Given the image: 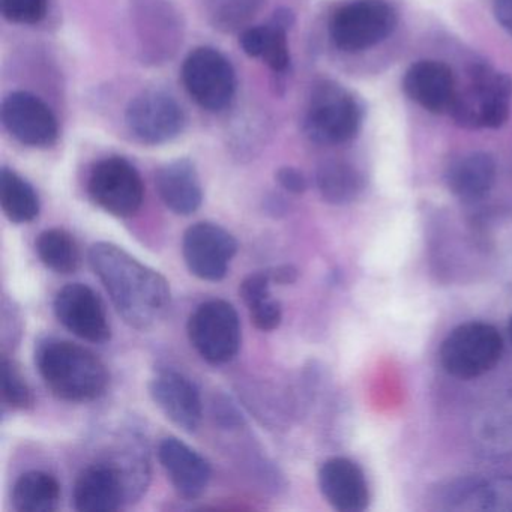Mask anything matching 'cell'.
Listing matches in <instances>:
<instances>
[{"label": "cell", "instance_id": "9c48e42d", "mask_svg": "<svg viewBox=\"0 0 512 512\" xmlns=\"http://www.w3.org/2000/svg\"><path fill=\"white\" fill-rule=\"evenodd\" d=\"M88 191L95 205L122 218L137 214L145 200V184L139 170L122 157L98 161L92 167Z\"/></svg>", "mask_w": 512, "mask_h": 512}, {"label": "cell", "instance_id": "836d02e7", "mask_svg": "<svg viewBox=\"0 0 512 512\" xmlns=\"http://www.w3.org/2000/svg\"><path fill=\"white\" fill-rule=\"evenodd\" d=\"M269 275H271L272 283L287 286V284H293L298 280L299 272L295 266L281 265L277 266V268L269 269Z\"/></svg>", "mask_w": 512, "mask_h": 512}, {"label": "cell", "instance_id": "83f0119b", "mask_svg": "<svg viewBox=\"0 0 512 512\" xmlns=\"http://www.w3.org/2000/svg\"><path fill=\"white\" fill-rule=\"evenodd\" d=\"M2 400L11 409L28 410L35 404L34 392L14 361L2 355Z\"/></svg>", "mask_w": 512, "mask_h": 512}, {"label": "cell", "instance_id": "44dd1931", "mask_svg": "<svg viewBox=\"0 0 512 512\" xmlns=\"http://www.w3.org/2000/svg\"><path fill=\"white\" fill-rule=\"evenodd\" d=\"M496 161L487 152H472L455 161L446 172L449 191L463 202L487 196L496 182Z\"/></svg>", "mask_w": 512, "mask_h": 512}, {"label": "cell", "instance_id": "7c38bea8", "mask_svg": "<svg viewBox=\"0 0 512 512\" xmlns=\"http://www.w3.org/2000/svg\"><path fill=\"white\" fill-rule=\"evenodd\" d=\"M8 133L29 148H50L59 137L55 113L37 95L17 91L8 95L0 110Z\"/></svg>", "mask_w": 512, "mask_h": 512}, {"label": "cell", "instance_id": "f546056e", "mask_svg": "<svg viewBox=\"0 0 512 512\" xmlns=\"http://www.w3.org/2000/svg\"><path fill=\"white\" fill-rule=\"evenodd\" d=\"M248 311H250L251 322L260 331H274L283 320V308L272 296L257 302L253 307L248 308Z\"/></svg>", "mask_w": 512, "mask_h": 512}, {"label": "cell", "instance_id": "ba28073f", "mask_svg": "<svg viewBox=\"0 0 512 512\" xmlns=\"http://www.w3.org/2000/svg\"><path fill=\"white\" fill-rule=\"evenodd\" d=\"M182 82L191 98L208 112H221L235 97V70L229 59L212 47L194 49L185 58Z\"/></svg>", "mask_w": 512, "mask_h": 512}, {"label": "cell", "instance_id": "9a60e30c", "mask_svg": "<svg viewBox=\"0 0 512 512\" xmlns=\"http://www.w3.org/2000/svg\"><path fill=\"white\" fill-rule=\"evenodd\" d=\"M149 392L176 427L194 433L202 424V397L197 386L184 374L175 370L160 371L149 383Z\"/></svg>", "mask_w": 512, "mask_h": 512}, {"label": "cell", "instance_id": "e0dca14e", "mask_svg": "<svg viewBox=\"0 0 512 512\" xmlns=\"http://www.w3.org/2000/svg\"><path fill=\"white\" fill-rule=\"evenodd\" d=\"M158 458L170 482L185 499H199L212 478V469L205 457L176 439L167 437L158 446Z\"/></svg>", "mask_w": 512, "mask_h": 512}, {"label": "cell", "instance_id": "4fadbf2b", "mask_svg": "<svg viewBox=\"0 0 512 512\" xmlns=\"http://www.w3.org/2000/svg\"><path fill=\"white\" fill-rule=\"evenodd\" d=\"M53 308L59 322L82 340L103 344L112 337L103 301L86 284L73 283L62 287L56 293Z\"/></svg>", "mask_w": 512, "mask_h": 512}, {"label": "cell", "instance_id": "1f68e13d", "mask_svg": "<svg viewBox=\"0 0 512 512\" xmlns=\"http://www.w3.org/2000/svg\"><path fill=\"white\" fill-rule=\"evenodd\" d=\"M277 181L287 193L302 194L307 190V179L295 167H281L277 172Z\"/></svg>", "mask_w": 512, "mask_h": 512}, {"label": "cell", "instance_id": "ffe728a7", "mask_svg": "<svg viewBox=\"0 0 512 512\" xmlns=\"http://www.w3.org/2000/svg\"><path fill=\"white\" fill-rule=\"evenodd\" d=\"M295 17L289 10H278L265 26L244 29L239 38L242 50L251 58H260L275 73H284L290 65L289 38Z\"/></svg>", "mask_w": 512, "mask_h": 512}, {"label": "cell", "instance_id": "4dcf8cb0", "mask_svg": "<svg viewBox=\"0 0 512 512\" xmlns=\"http://www.w3.org/2000/svg\"><path fill=\"white\" fill-rule=\"evenodd\" d=\"M272 278L269 271L248 275L239 287V295L248 308L271 295Z\"/></svg>", "mask_w": 512, "mask_h": 512}, {"label": "cell", "instance_id": "d6986e66", "mask_svg": "<svg viewBox=\"0 0 512 512\" xmlns=\"http://www.w3.org/2000/svg\"><path fill=\"white\" fill-rule=\"evenodd\" d=\"M155 187L164 205L178 215H191L202 206L203 188L193 161L178 158L160 167Z\"/></svg>", "mask_w": 512, "mask_h": 512}, {"label": "cell", "instance_id": "f1b7e54d", "mask_svg": "<svg viewBox=\"0 0 512 512\" xmlns=\"http://www.w3.org/2000/svg\"><path fill=\"white\" fill-rule=\"evenodd\" d=\"M5 19L17 25H37L49 10V0H0Z\"/></svg>", "mask_w": 512, "mask_h": 512}, {"label": "cell", "instance_id": "d4e9b609", "mask_svg": "<svg viewBox=\"0 0 512 512\" xmlns=\"http://www.w3.org/2000/svg\"><path fill=\"white\" fill-rule=\"evenodd\" d=\"M0 206L14 224L31 223L40 214L37 191L26 179L7 167L0 173Z\"/></svg>", "mask_w": 512, "mask_h": 512}, {"label": "cell", "instance_id": "52a82bcc", "mask_svg": "<svg viewBox=\"0 0 512 512\" xmlns=\"http://www.w3.org/2000/svg\"><path fill=\"white\" fill-rule=\"evenodd\" d=\"M187 332L191 346L209 364H226L241 349L238 311L223 299L200 304L188 319Z\"/></svg>", "mask_w": 512, "mask_h": 512}, {"label": "cell", "instance_id": "ac0fdd59", "mask_svg": "<svg viewBox=\"0 0 512 512\" xmlns=\"http://www.w3.org/2000/svg\"><path fill=\"white\" fill-rule=\"evenodd\" d=\"M319 487L332 508L341 512H361L370 503L367 479L358 464L349 458L334 457L319 470Z\"/></svg>", "mask_w": 512, "mask_h": 512}, {"label": "cell", "instance_id": "5bb4252c", "mask_svg": "<svg viewBox=\"0 0 512 512\" xmlns=\"http://www.w3.org/2000/svg\"><path fill=\"white\" fill-rule=\"evenodd\" d=\"M73 500L80 512L118 511L125 502H131L121 464L101 461L85 467L74 484Z\"/></svg>", "mask_w": 512, "mask_h": 512}, {"label": "cell", "instance_id": "603a6c76", "mask_svg": "<svg viewBox=\"0 0 512 512\" xmlns=\"http://www.w3.org/2000/svg\"><path fill=\"white\" fill-rule=\"evenodd\" d=\"M61 502V484L43 470H31L17 479L13 488V506L20 512H52Z\"/></svg>", "mask_w": 512, "mask_h": 512}, {"label": "cell", "instance_id": "5b68a950", "mask_svg": "<svg viewBox=\"0 0 512 512\" xmlns=\"http://www.w3.org/2000/svg\"><path fill=\"white\" fill-rule=\"evenodd\" d=\"M397 22V11L388 0H352L335 11L329 35L341 52L361 53L385 41Z\"/></svg>", "mask_w": 512, "mask_h": 512}, {"label": "cell", "instance_id": "30bf717a", "mask_svg": "<svg viewBox=\"0 0 512 512\" xmlns=\"http://www.w3.org/2000/svg\"><path fill=\"white\" fill-rule=\"evenodd\" d=\"M130 133L143 145H164L184 131V109L164 91H145L134 97L125 112Z\"/></svg>", "mask_w": 512, "mask_h": 512}, {"label": "cell", "instance_id": "8fae6325", "mask_svg": "<svg viewBox=\"0 0 512 512\" xmlns=\"http://www.w3.org/2000/svg\"><path fill=\"white\" fill-rule=\"evenodd\" d=\"M236 251V239L214 223H197L188 227L182 241V254L188 269L205 281L223 280Z\"/></svg>", "mask_w": 512, "mask_h": 512}, {"label": "cell", "instance_id": "4316f807", "mask_svg": "<svg viewBox=\"0 0 512 512\" xmlns=\"http://www.w3.org/2000/svg\"><path fill=\"white\" fill-rule=\"evenodd\" d=\"M209 20L221 31L242 28L259 10L262 0H203Z\"/></svg>", "mask_w": 512, "mask_h": 512}, {"label": "cell", "instance_id": "d6a6232c", "mask_svg": "<svg viewBox=\"0 0 512 512\" xmlns=\"http://www.w3.org/2000/svg\"><path fill=\"white\" fill-rule=\"evenodd\" d=\"M493 13L497 23L512 37V0H494Z\"/></svg>", "mask_w": 512, "mask_h": 512}, {"label": "cell", "instance_id": "277c9868", "mask_svg": "<svg viewBox=\"0 0 512 512\" xmlns=\"http://www.w3.org/2000/svg\"><path fill=\"white\" fill-rule=\"evenodd\" d=\"M361 103L340 83L322 80L314 86L305 115V133L319 145H344L362 124Z\"/></svg>", "mask_w": 512, "mask_h": 512}, {"label": "cell", "instance_id": "7402d4cb", "mask_svg": "<svg viewBox=\"0 0 512 512\" xmlns=\"http://www.w3.org/2000/svg\"><path fill=\"white\" fill-rule=\"evenodd\" d=\"M452 509L463 511H512V478L466 481L451 491Z\"/></svg>", "mask_w": 512, "mask_h": 512}, {"label": "cell", "instance_id": "484cf974", "mask_svg": "<svg viewBox=\"0 0 512 512\" xmlns=\"http://www.w3.org/2000/svg\"><path fill=\"white\" fill-rule=\"evenodd\" d=\"M38 257L56 274H74L79 271L82 256L74 236L64 229H49L40 233L35 241Z\"/></svg>", "mask_w": 512, "mask_h": 512}, {"label": "cell", "instance_id": "e575fe53", "mask_svg": "<svg viewBox=\"0 0 512 512\" xmlns=\"http://www.w3.org/2000/svg\"><path fill=\"white\" fill-rule=\"evenodd\" d=\"M508 332H509V338H511V341H512V316H511V319H509Z\"/></svg>", "mask_w": 512, "mask_h": 512}, {"label": "cell", "instance_id": "7a4b0ae2", "mask_svg": "<svg viewBox=\"0 0 512 512\" xmlns=\"http://www.w3.org/2000/svg\"><path fill=\"white\" fill-rule=\"evenodd\" d=\"M35 364L55 397L88 403L106 394L110 374L106 364L86 347L47 338L35 350Z\"/></svg>", "mask_w": 512, "mask_h": 512}, {"label": "cell", "instance_id": "3957f363", "mask_svg": "<svg viewBox=\"0 0 512 512\" xmlns=\"http://www.w3.org/2000/svg\"><path fill=\"white\" fill-rule=\"evenodd\" d=\"M511 101L512 77L479 64L470 73L466 89H457L449 113L464 128H499L508 121Z\"/></svg>", "mask_w": 512, "mask_h": 512}, {"label": "cell", "instance_id": "6da1fadb", "mask_svg": "<svg viewBox=\"0 0 512 512\" xmlns=\"http://www.w3.org/2000/svg\"><path fill=\"white\" fill-rule=\"evenodd\" d=\"M89 262L119 316L131 328L145 331L166 316L172 296L160 272L110 242L92 245Z\"/></svg>", "mask_w": 512, "mask_h": 512}, {"label": "cell", "instance_id": "2e32d148", "mask_svg": "<svg viewBox=\"0 0 512 512\" xmlns=\"http://www.w3.org/2000/svg\"><path fill=\"white\" fill-rule=\"evenodd\" d=\"M403 91L422 109L442 115L451 112L457 83L451 68L443 62L418 61L404 74Z\"/></svg>", "mask_w": 512, "mask_h": 512}, {"label": "cell", "instance_id": "8992f818", "mask_svg": "<svg viewBox=\"0 0 512 512\" xmlns=\"http://www.w3.org/2000/svg\"><path fill=\"white\" fill-rule=\"evenodd\" d=\"M503 353L502 335L484 322H469L455 328L440 347L443 370L457 379L482 376L499 364Z\"/></svg>", "mask_w": 512, "mask_h": 512}, {"label": "cell", "instance_id": "cb8c5ba5", "mask_svg": "<svg viewBox=\"0 0 512 512\" xmlns=\"http://www.w3.org/2000/svg\"><path fill=\"white\" fill-rule=\"evenodd\" d=\"M320 196L331 205L352 203L364 190V178L352 164L331 160L320 164L316 173Z\"/></svg>", "mask_w": 512, "mask_h": 512}]
</instances>
